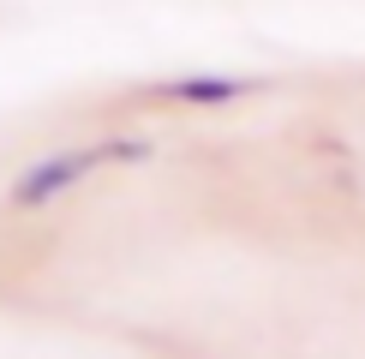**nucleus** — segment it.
Segmentation results:
<instances>
[{"label": "nucleus", "instance_id": "1", "mask_svg": "<svg viewBox=\"0 0 365 359\" xmlns=\"http://www.w3.org/2000/svg\"><path fill=\"white\" fill-rule=\"evenodd\" d=\"M132 156H144V144H96V150H66V156H48V162H36V168L12 186V204H48L54 192L78 186L90 168H102V162H132Z\"/></svg>", "mask_w": 365, "mask_h": 359}, {"label": "nucleus", "instance_id": "2", "mask_svg": "<svg viewBox=\"0 0 365 359\" xmlns=\"http://www.w3.org/2000/svg\"><path fill=\"white\" fill-rule=\"evenodd\" d=\"M246 78H180V84H162V96H174V102H234V96H246Z\"/></svg>", "mask_w": 365, "mask_h": 359}]
</instances>
